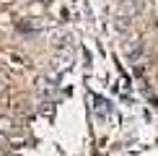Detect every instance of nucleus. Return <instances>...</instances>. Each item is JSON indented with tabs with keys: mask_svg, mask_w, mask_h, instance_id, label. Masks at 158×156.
<instances>
[{
	"mask_svg": "<svg viewBox=\"0 0 158 156\" xmlns=\"http://www.w3.org/2000/svg\"><path fill=\"white\" fill-rule=\"evenodd\" d=\"M5 146H8V135L0 133V148H5Z\"/></svg>",
	"mask_w": 158,
	"mask_h": 156,
	"instance_id": "obj_1",
	"label": "nucleus"
}]
</instances>
